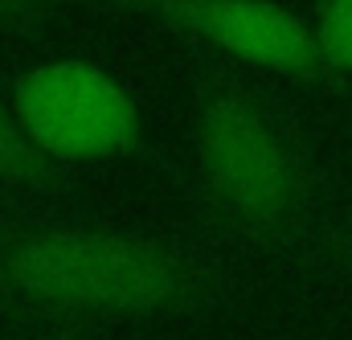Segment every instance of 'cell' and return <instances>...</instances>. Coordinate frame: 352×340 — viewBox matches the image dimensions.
Returning <instances> with one entry per match:
<instances>
[{
	"instance_id": "obj_1",
	"label": "cell",
	"mask_w": 352,
	"mask_h": 340,
	"mask_svg": "<svg viewBox=\"0 0 352 340\" xmlns=\"http://www.w3.org/2000/svg\"><path fill=\"white\" fill-rule=\"evenodd\" d=\"M0 295L50 316L140 320L201 308L213 279L176 246L144 234L29 226L0 234Z\"/></svg>"
},
{
	"instance_id": "obj_2",
	"label": "cell",
	"mask_w": 352,
	"mask_h": 340,
	"mask_svg": "<svg viewBox=\"0 0 352 340\" xmlns=\"http://www.w3.org/2000/svg\"><path fill=\"white\" fill-rule=\"evenodd\" d=\"M197 172L221 213L242 226L274 230L303 197V160L263 98L246 90H217L201 103L197 127Z\"/></svg>"
},
{
	"instance_id": "obj_3",
	"label": "cell",
	"mask_w": 352,
	"mask_h": 340,
	"mask_svg": "<svg viewBox=\"0 0 352 340\" xmlns=\"http://www.w3.org/2000/svg\"><path fill=\"white\" fill-rule=\"evenodd\" d=\"M8 107L25 144L58 172L66 164L119 160L140 144L144 131L127 86L82 58L33 66L16 83Z\"/></svg>"
},
{
	"instance_id": "obj_4",
	"label": "cell",
	"mask_w": 352,
	"mask_h": 340,
	"mask_svg": "<svg viewBox=\"0 0 352 340\" xmlns=\"http://www.w3.org/2000/svg\"><path fill=\"white\" fill-rule=\"evenodd\" d=\"M176 33H188L246 66L283 78L324 74L311 21L278 0H115Z\"/></svg>"
},
{
	"instance_id": "obj_5",
	"label": "cell",
	"mask_w": 352,
	"mask_h": 340,
	"mask_svg": "<svg viewBox=\"0 0 352 340\" xmlns=\"http://www.w3.org/2000/svg\"><path fill=\"white\" fill-rule=\"evenodd\" d=\"M311 37L324 70L352 74V0H320Z\"/></svg>"
},
{
	"instance_id": "obj_6",
	"label": "cell",
	"mask_w": 352,
	"mask_h": 340,
	"mask_svg": "<svg viewBox=\"0 0 352 340\" xmlns=\"http://www.w3.org/2000/svg\"><path fill=\"white\" fill-rule=\"evenodd\" d=\"M0 176L4 180H29V184H41V180H54L58 169L50 160H41L25 136L16 131V119H12V107L8 98L0 94Z\"/></svg>"
},
{
	"instance_id": "obj_7",
	"label": "cell",
	"mask_w": 352,
	"mask_h": 340,
	"mask_svg": "<svg viewBox=\"0 0 352 340\" xmlns=\"http://www.w3.org/2000/svg\"><path fill=\"white\" fill-rule=\"evenodd\" d=\"M62 0H0V29H21L37 17H45L50 8H58Z\"/></svg>"
},
{
	"instance_id": "obj_8",
	"label": "cell",
	"mask_w": 352,
	"mask_h": 340,
	"mask_svg": "<svg viewBox=\"0 0 352 340\" xmlns=\"http://www.w3.org/2000/svg\"><path fill=\"white\" fill-rule=\"evenodd\" d=\"M349 242H352V217H349Z\"/></svg>"
},
{
	"instance_id": "obj_9",
	"label": "cell",
	"mask_w": 352,
	"mask_h": 340,
	"mask_svg": "<svg viewBox=\"0 0 352 340\" xmlns=\"http://www.w3.org/2000/svg\"><path fill=\"white\" fill-rule=\"evenodd\" d=\"M0 340H8V337H0Z\"/></svg>"
}]
</instances>
